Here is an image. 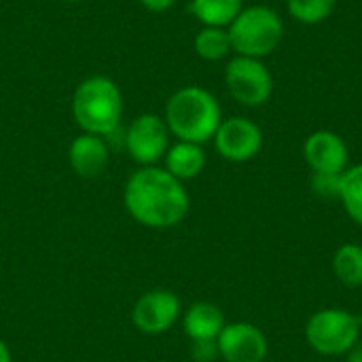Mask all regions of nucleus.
Segmentation results:
<instances>
[{
    "label": "nucleus",
    "mask_w": 362,
    "mask_h": 362,
    "mask_svg": "<svg viewBox=\"0 0 362 362\" xmlns=\"http://www.w3.org/2000/svg\"><path fill=\"white\" fill-rule=\"evenodd\" d=\"M123 199L132 218L151 229L176 227L187 216L191 204L185 185L157 165L134 172L125 185Z\"/></svg>",
    "instance_id": "f257e3e1"
},
{
    "label": "nucleus",
    "mask_w": 362,
    "mask_h": 362,
    "mask_svg": "<svg viewBox=\"0 0 362 362\" xmlns=\"http://www.w3.org/2000/svg\"><path fill=\"white\" fill-rule=\"evenodd\" d=\"M170 134L182 142L206 144L214 138L223 110L218 100L204 87L189 85L170 95L163 117Z\"/></svg>",
    "instance_id": "f03ea898"
},
{
    "label": "nucleus",
    "mask_w": 362,
    "mask_h": 362,
    "mask_svg": "<svg viewBox=\"0 0 362 362\" xmlns=\"http://www.w3.org/2000/svg\"><path fill=\"white\" fill-rule=\"evenodd\" d=\"M72 115L85 134L108 138L119 129L123 117V95L108 76L85 78L72 95Z\"/></svg>",
    "instance_id": "7ed1b4c3"
},
{
    "label": "nucleus",
    "mask_w": 362,
    "mask_h": 362,
    "mask_svg": "<svg viewBox=\"0 0 362 362\" xmlns=\"http://www.w3.org/2000/svg\"><path fill=\"white\" fill-rule=\"evenodd\" d=\"M227 30L231 49L238 55L263 59L278 49L284 34V23L272 6L255 4L242 8Z\"/></svg>",
    "instance_id": "20e7f679"
},
{
    "label": "nucleus",
    "mask_w": 362,
    "mask_h": 362,
    "mask_svg": "<svg viewBox=\"0 0 362 362\" xmlns=\"http://www.w3.org/2000/svg\"><path fill=\"white\" fill-rule=\"evenodd\" d=\"M361 327L362 318L348 310L327 308L308 320L305 339L310 348L322 356H341L361 341Z\"/></svg>",
    "instance_id": "39448f33"
},
{
    "label": "nucleus",
    "mask_w": 362,
    "mask_h": 362,
    "mask_svg": "<svg viewBox=\"0 0 362 362\" xmlns=\"http://www.w3.org/2000/svg\"><path fill=\"white\" fill-rule=\"evenodd\" d=\"M229 95L242 106H263L274 93V76L263 59L235 55L225 66Z\"/></svg>",
    "instance_id": "423d86ee"
},
{
    "label": "nucleus",
    "mask_w": 362,
    "mask_h": 362,
    "mask_svg": "<svg viewBox=\"0 0 362 362\" xmlns=\"http://www.w3.org/2000/svg\"><path fill=\"white\" fill-rule=\"evenodd\" d=\"M123 142L129 157L148 168L165 157L170 148V129L161 117L144 112L129 123Z\"/></svg>",
    "instance_id": "0eeeda50"
},
{
    "label": "nucleus",
    "mask_w": 362,
    "mask_h": 362,
    "mask_svg": "<svg viewBox=\"0 0 362 362\" xmlns=\"http://www.w3.org/2000/svg\"><path fill=\"white\" fill-rule=\"evenodd\" d=\"M212 140L218 155L233 163L250 161L263 148L261 127L246 117H231L221 121Z\"/></svg>",
    "instance_id": "6e6552de"
},
{
    "label": "nucleus",
    "mask_w": 362,
    "mask_h": 362,
    "mask_svg": "<svg viewBox=\"0 0 362 362\" xmlns=\"http://www.w3.org/2000/svg\"><path fill=\"white\" fill-rule=\"evenodd\" d=\"M218 354L225 362H263L267 358V337L250 322L225 325L218 339Z\"/></svg>",
    "instance_id": "1a4fd4ad"
},
{
    "label": "nucleus",
    "mask_w": 362,
    "mask_h": 362,
    "mask_svg": "<svg viewBox=\"0 0 362 362\" xmlns=\"http://www.w3.org/2000/svg\"><path fill=\"white\" fill-rule=\"evenodd\" d=\"M180 316V299L172 291L144 293L134 305V325L146 335H161L174 327Z\"/></svg>",
    "instance_id": "9d476101"
},
{
    "label": "nucleus",
    "mask_w": 362,
    "mask_h": 362,
    "mask_svg": "<svg viewBox=\"0 0 362 362\" xmlns=\"http://www.w3.org/2000/svg\"><path fill=\"white\" fill-rule=\"evenodd\" d=\"M303 157L305 163L312 168V172H325V174H341L348 168V144L346 140L329 129H318L312 136H308L303 144Z\"/></svg>",
    "instance_id": "9b49d317"
},
{
    "label": "nucleus",
    "mask_w": 362,
    "mask_h": 362,
    "mask_svg": "<svg viewBox=\"0 0 362 362\" xmlns=\"http://www.w3.org/2000/svg\"><path fill=\"white\" fill-rule=\"evenodd\" d=\"M68 161L78 176L95 178L108 165V144L102 136L81 134L70 142Z\"/></svg>",
    "instance_id": "f8f14e48"
},
{
    "label": "nucleus",
    "mask_w": 362,
    "mask_h": 362,
    "mask_svg": "<svg viewBox=\"0 0 362 362\" xmlns=\"http://www.w3.org/2000/svg\"><path fill=\"white\" fill-rule=\"evenodd\" d=\"M223 329L225 316L214 303H193L185 314V333L191 337V341H216Z\"/></svg>",
    "instance_id": "ddd939ff"
},
{
    "label": "nucleus",
    "mask_w": 362,
    "mask_h": 362,
    "mask_svg": "<svg viewBox=\"0 0 362 362\" xmlns=\"http://www.w3.org/2000/svg\"><path fill=\"white\" fill-rule=\"evenodd\" d=\"M163 159H165V170L180 182L193 180L206 168V153L202 144H193V142L178 140L168 148Z\"/></svg>",
    "instance_id": "4468645a"
},
{
    "label": "nucleus",
    "mask_w": 362,
    "mask_h": 362,
    "mask_svg": "<svg viewBox=\"0 0 362 362\" xmlns=\"http://www.w3.org/2000/svg\"><path fill=\"white\" fill-rule=\"evenodd\" d=\"M244 8L242 0H191V13L202 25L229 28Z\"/></svg>",
    "instance_id": "2eb2a0df"
},
{
    "label": "nucleus",
    "mask_w": 362,
    "mask_h": 362,
    "mask_svg": "<svg viewBox=\"0 0 362 362\" xmlns=\"http://www.w3.org/2000/svg\"><path fill=\"white\" fill-rule=\"evenodd\" d=\"M333 274L341 284H346L350 288L362 286L361 244H344L337 248V252L333 257Z\"/></svg>",
    "instance_id": "dca6fc26"
},
{
    "label": "nucleus",
    "mask_w": 362,
    "mask_h": 362,
    "mask_svg": "<svg viewBox=\"0 0 362 362\" xmlns=\"http://www.w3.org/2000/svg\"><path fill=\"white\" fill-rule=\"evenodd\" d=\"M193 47H195V53L206 62H218V59L227 57L229 51H233L229 30L227 28H212V25H204L195 34Z\"/></svg>",
    "instance_id": "f3484780"
},
{
    "label": "nucleus",
    "mask_w": 362,
    "mask_h": 362,
    "mask_svg": "<svg viewBox=\"0 0 362 362\" xmlns=\"http://www.w3.org/2000/svg\"><path fill=\"white\" fill-rule=\"evenodd\" d=\"M339 202L344 204L348 216L362 227V163L344 170Z\"/></svg>",
    "instance_id": "a211bd4d"
},
{
    "label": "nucleus",
    "mask_w": 362,
    "mask_h": 362,
    "mask_svg": "<svg viewBox=\"0 0 362 362\" xmlns=\"http://www.w3.org/2000/svg\"><path fill=\"white\" fill-rule=\"evenodd\" d=\"M335 4L337 0H286L288 15L305 25L322 23L329 19L335 11Z\"/></svg>",
    "instance_id": "6ab92c4d"
},
{
    "label": "nucleus",
    "mask_w": 362,
    "mask_h": 362,
    "mask_svg": "<svg viewBox=\"0 0 362 362\" xmlns=\"http://www.w3.org/2000/svg\"><path fill=\"white\" fill-rule=\"evenodd\" d=\"M344 174V172H341ZM341 174H325V172H312V191L318 197L325 199H339V189H341Z\"/></svg>",
    "instance_id": "aec40b11"
},
{
    "label": "nucleus",
    "mask_w": 362,
    "mask_h": 362,
    "mask_svg": "<svg viewBox=\"0 0 362 362\" xmlns=\"http://www.w3.org/2000/svg\"><path fill=\"white\" fill-rule=\"evenodd\" d=\"M191 354H193L195 362H214L221 356L216 341H193Z\"/></svg>",
    "instance_id": "412c9836"
},
{
    "label": "nucleus",
    "mask_w": 362,
    "mask_h": 362,
    "mask_svg": "<svg viewBox=\"0 0 362 362\" xmlns=\"http://www.w3.org/2000/svg\"><path fill=\"white\" fill-rule=\"evenodd\" d=\"M140 4L151 13H163L176 4V0H140Z\"/></svg>",
    "instance_id": "4be33fe9"
},
{
    "label": "nucleus",
    "mask_w": 362,
    "mask_h": 362,
    "mask_svg": "<svg viewBox=\"0 0 362 362\" xmlns=\"http://www.w3.org/2000/svg\"><path fill=\"white\" fill-rule=\"evenodd\" d=\"M346 356H348V362H362V341H358Z\"/></svg>",
    "instance_id": "5701e85b"
},
{
    "label": "nucleus",
    "mask_w": 362,
    "mask_h": 362,
    "mask_svg": "<svg viewBox=\"0 0 362 362\" xmlns=\"http://www.w3.org/2000/svg\"><path fill=\"white\" fill-rule=\"evenodd\" d=\"M0 362H11V352L6 348V344L0 339Z\"/></svg>",
    "instance_id": "b1692460"
},
{
    "label": "nucleus",
    "mask_w": 362,
    "mask_h": 362,
    "mask_svg": "<svg viewBox=\"0 0 362 362\" xmlns=\"http://www.w3.org/2000/svg\"><path fill=\"white\" fill-rule=\"evenodd\" d=\"M66 2H78V0H66Z\"/></svg>",
    "instance_id": "393cba45"
}]
</instances>
